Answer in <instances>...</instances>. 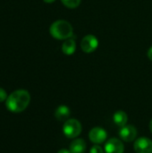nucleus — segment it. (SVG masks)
Listing matches in <instances>:
<instances>
[{
  "mask_svg": "<svg viewBox=\"0 0 152 153\" xmlns=\"http://www.w3.org/2000/svg\"><path fill=\"white\" fill-rule=\"evenodd\" d=\"M89 137L92 143L99 144V143H104L107 140L108 134H107V132L103 128L94 127L90 130V132L89 134Z\"/></svg>",
  "mask_w": 152,
  "mask_h": 153,
  "instance_id": "nucleus-8",
  "label": "nucleus"
},
{
  "mask_svg": "<svg viewBox=\"0 0 152 153\" xmlns=\"http://www.w3.org/2000/svg\"><path fill=\"white\" fill-rule=\"evenodd\" d=\"M76 49V44L75 41L72 39H67L62 46V50L65 55H72L75 52Z\"/></svg>",
  "mask_w": 152,
  "mask_h": 153,
  "instance_id": "nucleus-12",
  "label": "nucleus"
},
{
  "mask_svg": "<svg viewBox=\"0 0 152 153\" xmlns=\"http://www.w3.org/2000/svg\"><path fill=\"white\" fill-rule=\"evenodd\" d=\"M50 34L52 37L57 39H66L73 36L72 25L64 20H58L54 22L50 26Z\"/></svg>",
  "mask_w": 152,
  "mask_h": 153,
  "instance_id": "nucleus-2",
  "label": "nucleus"
},
{
  "mask_svg": "<svg viewBox=\"0 0 152 153\" xmlns=\"http://www.w3.org/2000/svg\"><path fill=\"white\" fill-rule=\"evenodd\" d=\"M7 93L6 91L3 89V88H0V102H3V101H5L6 99H7Z\"/></svg>",
  "mask_w": 152,
  "mask_h": 153,
  "instance_id": "nucleus-14",
  "label": "nucleus"
},
{
  "mask_svg": "<svg viewBox=\"0 0 152 153\" xmlns=\"http://www.w3.org/2000/svg\"><path fill=\"white\" fill-rule=\"evenodd\" d=\"M30 101V95L25 90H17L12 92L5 100L6 108L13 113L24 111Z\"/></svg>",
  "mask_w": 152,
  "mask_h": 153,
  "instance_id": "nucleus-1",
  "label": "nucleus"
},
{
  "mask_svg": "<svg viewBox=\"0 0 152 153\" xmlns=\"http://www.w3.org/2000/svg\"><path fill=\"white\" fill-rule=\"evenodd\" d=\"M86 151V143L82 139H75L70 144L71 153H84Z\"/></svg>",
  "mask_w": 152,
  "mask_h": 153,
  "instance_id": "nucleus-9",
  "label": "nucleus"
},
{
  "mask_svg": "<svg viewBox=\"0 0 152 153\" xmlns=\"http://www.w3.org/2000/svg\"><path fill=\"white\" fill-rule=\"evenodd\" d=\"M125 148L123 143L116 138L109 139L105 145L106 153H124Z\"/></svg>",
  "mask_w": 152,
  "mask_h": 153,
  "instance_id": "nucleus-6",
  "label": "nucleus"
},
{
  "mask_svg": "<svg viewBox=\"0 0 152 153\" xmlns=\"http://www.w3.org/2000/svg\"><path fill=\"white\" fill-rule=\"evenodd\" d=\"M90 153H104V152H103V150H102V148H101L100 146L95 145V146H93V147L90 149Z\"/></svg>",
  "mask_w": 152,
  "mask_h": 153,
  "instance_id": "nucleus-15",
  "label": "nucleus"
},
{
  "mask_svg": "<svg viewBox=\"0 0 152 153\" xmlns=\"http://www.w3.org/2000/svg\"><path fill=\"white\" fill-rule=\"evenodd\" d=\"M57 153H71V152L66 149H61Z\"/></svg>",
  "mask_w": 152,
  "mask_h": 153,
  "instance_id": "nucleus-17",
  "label": "nucleus"
},
{
  "mask_svg": "<svg viewBox=\"0 0 152 153\" xmlns=\"http://www.w3.org/2000/svg\"><path fill=\"white\" fill-rule=\"evenodd\" d=\"M113 120L115 122V124L119 126V127H123L126 125L127 120H128V117L126 115V113L125 111L122 110H118L116 111L114 116H113Z\"/></svg>",
  "mask_w": 152,
  "mask_h": 153,
  "instance_id": "nucleus-11",
  "label": "nucleus"
},
{
  "mask_svg": "<svg viewBox=\"0 0 152 153\" xmlns=\"http://www.w3.org/2000/svg\"><path fill=\"white\" fill-rule=\"evenodd\" d=\"M44 2H46V3H53V2H55L56 0H43Z\"/></svg>",
  "mask_w": 152,
  "mask_h": 153,
  "instance_id": "nucleus-18",
  "label": "nucleus"
},
{
  "mask_svg": "<svg viewBox=\"0 0 152 153\" xmlns=\"http://www.w3.org/2000/svg\"><path fill=\"white\" fill-rule=\"evenodd\" d=\"M61 1L68 8H76L81 3V0H61Z\"/></svg>",
  "mask_w": 152,
  "mask_h": 153,
  "instance_id": "nucleus-13",
  "label": "nucleus"
},
{
  "mask_svg": "<svg viewBox=\"0 0 152 153\" xmlns=\"http://www.w3.org/2000/svg\"><path fill=\"white\" fill-rule=\"evenodd\" d=\"M133 147L136 153H152V141L147 137H141L135 141Z\"/></svg>",
  "mask_w": 152,
  "mask_h": 153,
  "instance_id": "nucleus-4",
  "label": "nucleus"
},
{
  "mask_svg": "<svg viewBox=\"0 0 152 153\" xmlns=\"http://www.w3.org/2000/svg\"><path fill=\"white\" fill-rule=\"evenodd\" d=\"M64 134L68 138H76L82 133V125L76 119H68L63 126Z\"/></svg>",
  "mask_w": 152,
  "mask_h": 153,
  "instance_id": "nucleus-3",
  "label": "nucleus"
},
{
  "mask_svg": "<svg viewBox=\"0 0 152 153\" xmlns=\"http://www.w3.org/2000/svg\"><path fill=\"white\" fill-rule=\"evenodd\" d=\"M137 135V130L133 126H125L119 131L120 138L125 142H133Z\"/></svg>",
  "mask_w": 152,
  "mask_h": 153,
  "instance_id": "nucleus-7",
  "label": "nucleus"
},
{
  "mask_svg": "<svg viewBox=\"0 0 152 153\" xmlns=\"http://www.w3.org/2000/svg\"><path fill=\"white\" fill-rule=\"evenodd\" d=\"M55 117L58 121H66L70 117V109L66 106H60L55 112Z\"/></svg>",
  "mask_w": 152,
  "mask_h": 153,
  "instance_id": "nucleus-10",
  "label": "nucleus"
},
{
  "mask_svg": "<svg viewBox=\"0 0 152 153\" xmlns=\"http://www.w3.org/2000/svg\"><path fill=\"white\" fill-rule=\"evenodd\" d=\"M99 46V41L97 38L93 35L85 36L81 43V48L85 53H91L96 50Z\"/></svg>",
  "mask_w": 152,
  "mask_h": 153,
  "instance_id": "nucleus-5",
  "label": "nucleus"
},
{
  "mask_svg": "<svg viewBox=\"0 0 152 153\" xmlns=\"http://www.w3.org/2000/svg\"><path fill=\"white\" fill-rule=\"evenodd\" d=\"M150 130L151 131L152 133V120L151 121V123H150Z\"/></svg>",
  "mask_w": 152,
  "mask_h": 153,
  "instance_id": "nucleus-19",
  "label": "nucleus"
},
{
  "mask_svg": "<svg viewBox=\"0 0 152 153\" xmlns=\"http://www.w3.org/2000/svg\"><path fill=\"white\" fill-rule=\"evenodd\" d=\"M148 56H149V58L152 61V47L149 49V51H148Z\"/></svg>",
  "mask_w": 152,
  "mask_h": 153,
  "instance_id": "nucleus-16",
  "label": "nucleus"
}]
</instances>
